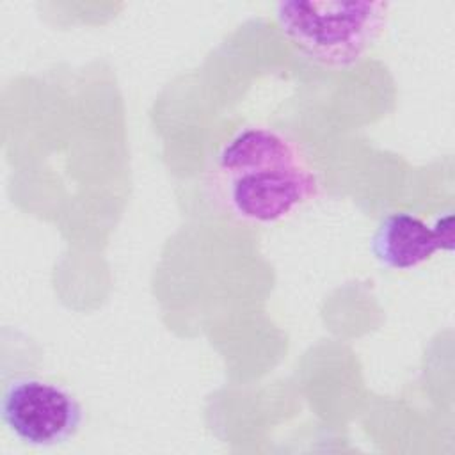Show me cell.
Listing matches in <instances>:
<instances>
[{
	"label": "cell",
	"instance_id": "1",
	"mask_svg": "<svg viewBox=\"0 0 455 455\" xmlns=\"http://www.w3.org/2000/svg\"><path fill=\"white\" fill-rule=\"evenodd\" d=\"M320 192L307 153L288 132L247 124L215 153L206 172V194L228 217L270 226L291 217Z\"/></svg>",
	"mask_w": 455,
	"mask_h": 455
},
{
	"label": "cell",
	"instance_id": "2",
	"mask_svg": "<svg viewBox=\"0 0 455 455\" xmlns=\"http://www.w3.org/2000/svg\"><path fill=\"white\" fill-rule=\"evenodd\" d=\"M386 2H279L275 20L286 39L309 60L332 68L355 66L387 25Z\"/></svg>",
	"mask_w": 455,
	"mask_h": 455
},
{
	"label": "cell",
	"instance_id": "3",
	"mask_svg": "<svg viewBox=\"0 0 455 455\" xmlns=\"http://www.w3.org/2000/svg\"><path fill=\"white\" fill-rule=\"evenodd\" d=\"M0 416L7 430L30 446H57L76 435L84 409L66 386L39 375L5 382Z\"/></svg>",
	"mask_w": 455,
	"mask_h": 455
},
{
	"label": "cell",
	"instance_id": "4",
	"mask_svg": "<svg viewBox=\"0 0 455 455\" xmlns=\"http://www.w3.org/2000/svg\"><path fill=\"white\" fill-rule=\"evenodd\" d=\"M370 247L380 265L395 270L416 268L441 251L432 226L407 212H395L382 217Z\"/></svg>",
	"mask_w": 455,
	"mask_h": 455
},
{
	"label": "cell",
	"instance_id": "5",
	"mask_svg": "<svg viewBox=\"0 0 455 455\" xmlns=\"http://www.w3.org/2000/svg\"><path fill=\"white\" fill-rule=\"evenodd\" d=\"M453 217L451 213H444L441 217L435 219V222L432 224V229L439 240L441 251H451L453 245Z\"/></svg>",
	"mask_w": 455,
	"mask_h": 455
}]
</instances>
